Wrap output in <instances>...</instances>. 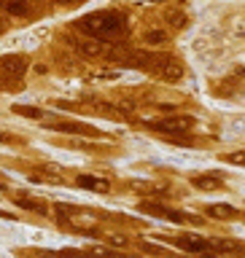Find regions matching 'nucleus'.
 <instances>
[{
    "instance_id": "f257e3e1",
    "label": "nucleus",
    "mask_w": 245,
    "mask_h": 258,
    "mask_svg": "<svg viewBox=\"0 0 245 258\" xmlns=\"http://www.w3.org/2000/svg\"><path fill=\"white\" fill-rule=\"evenodd\" d=\"M76 27L89 38L113 40V38H121L127 32V16L119 11H94V14L81 16L76 22Z\"/></svg>"
},
{
    "instance_id": "f03ea898",
    "label": "nucleus",
    "mask_w": 245,
    "mask_h": 258,
    "mask_svg": "<svg viewBox=\"0 0 245 258\" xmlns=\"http://www.w3.org/2000/svg\"><path fill=\"white\" fill-rule=\"evenodd\" d=\"M140 210L149 215H159V218H165V221H173V223H197V218L178 213V210H170V207H162V205H140Z\"/></svg>"
},
{
    "instance_id": "7ed1b4c3",
    "label": "nucleus",
    "mask_w": 245,
    "mask_h": 258,
    "mask_svg": "<svg viewBox=\"0 0 245 258\" xmlns=\"http://www.w3.org/2000/svg\"><path fill=\"white\" fill-rule=\"evenodd\" d=\"M154 126L162 129V132L186 135V132L194 126V118H189V116H173V118H165V121H159V124H154Z\"/></svg>"
},
{
    "instance_id": "20e7f679",
    "label": "nucleus",
    "mask_w": 245,
    "mask_h": 258,
    "mask_svg": "<svg viewBox=\"0 0 245 258\" xmlns=\"http://www.w3.org/2000/svg\"><path fill=\"white\" fill-rule=\"evenodd\" d=\"M24 70H27V59L24 56H3L0 59V73L8 78H22Z\"/></svg>"
},
{
    "instance_id": "39448f33",
    "label": "nucleus",
    "mask_w": 245,
    "mask_h": 258,
    "mask_svg": "<svg viewBox=\"0 0 245 258\" xmlns=\"http://www.w3.org/2000/svg\"><path fill=\"white\" fill-rule=\"evenodd\" d=\"M175 245L183 247V250H189V253H200V255L210 253L208 239H202V237H175Z\"/></svg>"
},
{
    "instance_id": "423d86ee",
    "label": "nucleus",
    "mask_w": 245,
    "mask_h": 258,
    "mask_svg": "<svg viewBox=\"0 0 245 258\" xmlns=\"http://www.w3.org/2000/svg\"><path fill=\"white\" fill-rule=\"evenodd\" d=\"M52 129H57V132H68V135H97L94 126L78 124V121H62V124H54Z\"/></svg>"
},
{
    "instance_id": "0eeeda50",
    "label": "nucleus",
    "mask_w": 245,
    "mask_h": 258,
    "mask_svg": "<svg viewBox=\"0 0 245 258\" xmlns=\"http://www.w3.org/2000/svg\"><path fill=\"white\" fill-rule=\"evenodd\" d=\"M210 245V253H240L242 245L234 239H208Z\"/></svg>"
},
{
    "instance_id": "6e6552de",
    "label": "nucleus",
    "mask_w": 245,
    "mask_h": 258,
    "mask_svg": "<svg viewBox=\"0 0 245 258\" xmlns=\"http://www.w3.org/2000/svg\"><path fill=\"white\" fill-rule=\"evenodd\" d=\"M205 213L210 218H218V221H232V218H237V210L232 205H210V207H205Z\"/></svg>"
},
{
    "instance_id": "1a4fd4ad",
    "label": "nucleus",
    "mask_w": 245,
    "mask_h": 258,
    "mask_svg": "<svg viewBox=\"0 0 245 258\" xmlns=\"http://www.w3.org/2000/svg\"><path fill=\"white\" fill-rule=\"evenodd\" d=\"M78 185H84V188H92V191H108L111 183L103 180V177H94V175H81L78 177Z\"/></svg>"
},
{
    "instance_id": "9d476101",
    "label": "nucleus",
    "mask_w": 245,
    "mask_h": 258,
    "mask_svg": "<svg viewBox=\"0 0 245 258\" xmlns=\"http://www.w3.org/2000/svg\"><path fill=\"white\" fill-rule=\"evenodd\" d=\"M194 185H197V188H221L224 180H221V177H218L216 172H208V175L194 177Z\"/></svg>"
},
{
    "instance_id": "9b49d317",
    "label": "nucleus",
    "mask_w": 245,
    "mask_h": 258,
    "mask_svg": "<svg viewBox=\"0 0 245 258\" xmlns=\"http://www.w3.org/2000/svg\"><path fill=\"white\" fill-rule=\"evenodd\" d=\"M6 11H8V14H27L30 6H27V0H8V3H6Z\"/></svg>"
},
{
    "instance_id": "f8f14e48",
    "label": "nucleus",
    "mask_w": 245,
    "mask_h": 258,
    "mask_svg": "<svg viewBox=\"0 0 245 258\" xmlns=\"http://www.w3.org/2000/svg\"><path fill=\"white\" fill-rule=\"evenodd\" d=\"M16 205H19V207H27V210H35V213H46V205L32 202V199H27V197H16Z\"/></svg>"
},
{
    "instance_id": "ddd939ff",
    "label": "nucleus",
    "mask_w": 245,
    "mask_h": 258,
    "mask_svg": "<svg viewBox=\"0 0 245 258\" xmlns=\"http://www.w3.org/2000/svg\"><path fill=\"white\" fill-rule=\"evenodd\" d=\"M16 113H22V116H30V118H43V113L38 108H30V105H19V108H14Z\"/></svg>"
},
{
    "instance_id": "4468645a",
    "label": "nucleus",
    "mask_w": 245,
    "mask_h": 258,
    "mask_svg": "<svg viewBox=\"0 0 245 258\" xmlns=\"http://www.w3.org/2000/svg\"><path fill=\"white\" fill-rule=\"evenodd\" d=\"M226 161H232V164H245V153H229Z\"/></svg>"
},
{
    "instance_id": "2eb2a0df",
    "label": "nucleus",
    "mask_w": 245,
    "mask_h": 258,
    "mask_svg": "<svg viewBox=\"0 0 245 258\" xmlns=\"http://www.w3.org/2000/svg\"><path fill=\"white\" fill-rule=\"evenodd\" d=\"M54 3H60V6H78V3H84V0H54Z\"/></svg>"
},
{
    "instance_id": "dca6fc26",
    "label": "nucleus",
    "mask_w": 245,
    "mask_h": 258,
    "mask_svg": "<svg viewBox=\"0 0 245 258\" xmlns=\"http://www.w3.org/2000/svg\"><path fill=\"white\" fill-rule=\"evenodd\" d=\"M143 250H145V253H165V250H162V247H157V245H145Z\"/></svg>"
}]
</instances>
